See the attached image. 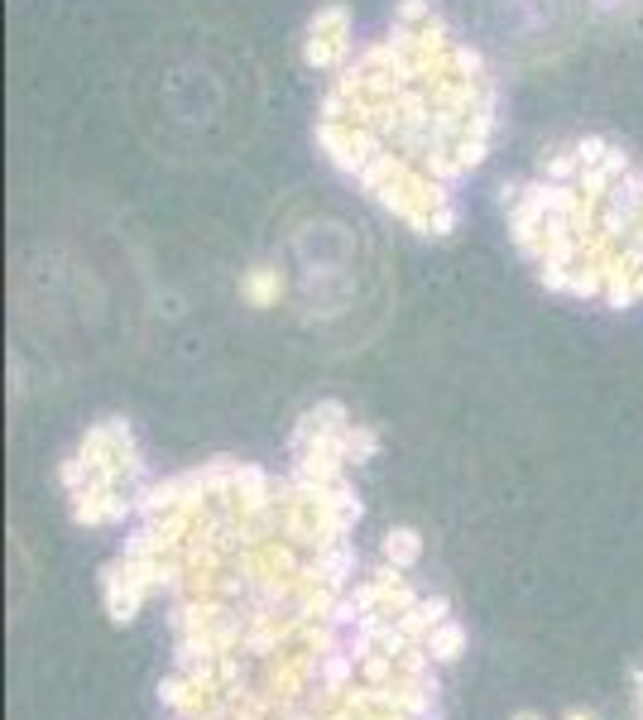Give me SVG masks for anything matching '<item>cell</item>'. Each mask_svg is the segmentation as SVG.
<instances>
[{"mask_svg": "<svg viewBox=\"0 0 643 720\" xmlns=\"http://www.w3.org/2000/svg\"><path fill=\"white\" fill-rule=\"evenodd\" d=\"M317 144H322V154H327L336 168L350 173V178H360V168L370 164L379 150H385V140H379L370 125L341 121V115H317Z\"/></svg>", "mask_w": 643, "mask_h": 720, "instance_id": "cell-1", "label": "cell"}, {"mask_svg": "<svg viewBox=\"0 0 643 720\" xmlns=\"http://www.w3.org/2000/svg\"><path fill=\"white\" fill-rule=\"evenodd\" d=\"M101 590H106V615H111V625H130V619L144 610V596H150V590H144L135 576L125 572L121 557H115L106 572H101Z\"/></svg>", "mask_w": 643, "mask_h": 720, "instance_id": "cell-2", "label": "cell"}, {"mask_svg": "<svg viewBox=\"0 0 643 720\" xmlns=\"http://www.w3.org/2000/svg\"><path fill=\"white\" fill-rule=\"evenodd\" d=\"M346 428H350L346 403L341 399H322V403H313V409L298 418L294 442H288V446H303V442H313V438H336V432H346Z\"/></svg>", "mask_w": 643, "mask_h": 720, "instance_id": "cell-3", "label": "cell"}, {"mask_svg": "<svg viewBox=\"0 0 643 720\" xmlns=\"http://www.w3.org/2000/svg\"><path fill=\"white\" fill-rule=\"evenodd\" d=\"M231 610H236V600L226 596H197V600H183L178 615H173V629L178 634H207L216 619H226Z\"/></svg>", "mask_w": 643, "mask_h": 720, "instance_id": "cell-4", "label": "cell"}, {"mask_svg": "<svg viewBox=\"0 0 643 720\" xmlns=\"http://www.w3.org/2000/svg\"><path fill=\"white\" fill-rule=\"evenodd\" d=\"M68 510H72V524H82V528L111 524V490H101V485L68 490Z\"/></svg>", "mask_w": 643, "mask_h": 720, "instance_id": "cell-5", "label": "cell"}, {"mask_svg": "<svg viewBox=\"0 0 643 720\" xmlns=\"http://www.w3.org/2000/svg\"><path fill=\"white\" fill-rule=\"evenodd\" d=\"M350 53H356L350 39H303V63L313 72H341L350 63Z\"/></svg>", "mask_w": 643, "mask_h": 720, "instance_id": "cell-6", "label": "cell"}, {"mask_svg": "<svg viewBox=\"0 0 643 720\" xmlns=\"http://www.w3.org/2000/svg\"><path fill=\"white\" fill-rule=\"evenodd\" d=\"M241 294H245V302H255V308H274V302L284 298V274L269 265H255L241 279Z\"/></svg>", "mask_w": 643, "mask_h": 720, "instance_id": "cell-7", "label": "cell"}, {"mask_svg": "<svg viewBox=\"0 0 643 720\" xmlns=\"http://www.w3.org/2000/svg\"><path fill=\"white\" fill-rule=\"evenodd\" d=\"M336 605H341V590L327 586V582H317V586H303L288 610H294L298 619H331Z\"/></svg>", "mask_w": 643, "mask_h": 720, "instance_id": "cell-8", "label": "cell"}, {"mask_svg": "<svg viewBox=\"0 0 643 720\" xmlns=\"http://www.w3.org/2000/svg\"><path fill=\"white\" fill-rule=\"evenodd\" d=\"M356 668H360V658L350 654V648H336V654H322V677H317V687L341 691V697H346V687L356 682Z\"/></svg>", "mask_w": 643, "mask_h": 720, "instance_id": "cell-9", "label": "cell"}, {"mask_svg": "<svg viewBox=\"0 0 643 720\" xmlns=\"http://www.w3.org/2000/svg\"><path fill=\"white\" fill-rule=\"evenodd\" d=\"M418 557H422V533L418 528H389L385 533V562H389V567L408 572Z\"/></svg>", "mask_w": 643, "mask_h": 720, "instance_id": "cell-10", "label": "cell"}, {"mask_svg": "<svg viewBox=\"0 0 643 720\" xmlns=\"http://www.w3.org/2000/svg\"><path fill=\"white\" fill-rule=\"evenodd\" d=\"M317 567H322V582L336 586V590H346V586H350V576H356V547H350V543L331 547V553H322V557H317Z\"/></svg>", "mask_w": 643, "mask_h": 720, "instance_id": "cell-11", "label": "cell"}, {"mask_svg": "<svg viewBox=\"0 0 643 720\" xmlns=\"http://www.w3.org/2000/svg\"><path fill=\"white\" fill-rule=\"evenodd\" d=\"M422 644H428V654H432L437 662H457L461 648H466V629L457 625V619H442V625H437Z\"/></svg>", "mask_w": 643, "mask_h": 720, "instance_id": "cell-12", "label": "cell"}, {"mask_svg": "<svg viewBox=\"0 0 643 720\" xmlns=\"http://www.w3.org/2000/svg\"><path fill=\"white\" fill-rule=\"evenodd\" d=\"M308 39H350V10L346 6H322L308 20Z\"/></svg>", "mask_w": 643, "mask_h": 720, "instance_id": "cell-13", "label": "cell"}, {"mask_svg": "<svg viewBox=\"0 0 643 720\" xmlns=\"http://www.w3.org/2000/svg\"><path fill=\"white\" fill-rule=\"evenodd\" d=\"M543 178H548V183H576V178H581L576 144H562V150L543 154Z\"/></svg>", "mask_w": 643, "mask_h": 720, "instance_id": "cell-14", "label": "cell"}, {"mask_svg": "<svg viewBox=\"0 0 643 720\" xmlns=\"http://www.w3.org/2000/svg\"><path fill=\"white\" fill-rule=\"evenodd\" d=\"M341 438H346V461H356V466H360V461H375V456H379V438H375V428L350 423V428L341 432Z\"/></svg>", "mask_w": 643, "mask_h": 720, "instance_id": "cell-15", "label": "cell"}, {"mask_svg": "<svg viewBox=\"0 0 643 720\" xmlns=\"http://www.w3.org/2000/svg\"><path fill=\"white\" fill-rule=\"evenodd\" d=\"M394 677H399V662H394V658H385V654H365V658H360V682L389 687Z\"/></svg>", "mask_w": 643, "mask_h": 720, "instance_id": "cell-16", "label": "cell"}, {"mask_svg": "<svg viewBox=\"0 0 643 720\" xmlns=\"http://www.w3.org/2000/svg\"><path fill=\"white\" fill-rule=\"evenodd\" d=\"M394 662H399V672H404V677H432V662H437V658L428 654V644H408Z\"/></svg>", "mask_w": 643, "mask_h": 720, "instance_id": "cell-17", "label": "cell"}, {"mask_svg": "<svg viewBox=\"0 0 643 720\" xmlns=\"http://www.w3.org/2000/svg\"><path fill=\"white\" fill-rule=\"evenodd\" d=\"M428 20H437L432 0H399V10H394V24H408V29H422Z\"/></svg>", "mask_w": 643, "mask_h": 720, "instance_id": "cell-18", "label": "cell"}, {"mask_svg": "<svg viewBox=\"0 0 643 720\" xmlns=\"http://www.w3.org/2000/svg\"><path fill=\"white\" fill-rule=\"evenodd\" d=\"M216 682H222V691H231V687L245 682V662H241V654H222V658H216Z\"/></svg>", "mask_w": 643, "mask_h": 720, "instance_id": "cell-19", "label": "cell"}, {"mask_svg": "<svg viewBox=\"0 0 643 720\" xmlns=\"http://www.w3.org/2000/svg\"><path fill=\"white\" fill-rule=\"evenodd\" d=\"M418 615L437 629V625H442V619L451 615V600H447V596H422V600H418Z\"/></svg>", "mask_w": 643, "mask_h": 720, "instance_id": "cell-20", "label": "cell"}, {"mask_svg": "<svg viewBox=\"0 0 643 720\" xmlns=\"http://www.w3.org/2000/svg\"><path fill=\"white\" fill-rule=\"evenodd\" d=\"M183 691H187V672H178V677H164V682H159V701H164L169 711H178Z\"/></svg>", "mask_w": 643, "mask_h": 720, "instance_id": "cell-21", "label": "cell"}, {"mask_svg": "<svg viewBox=\"0 0 643 720\" xmlns=\"http://www.w3.org/2000/svg\"><path fill=\"white\" fill-rule=\"evenodd\" d=\"M630 240L643 250V207H639V216H634V226H630Z\"/></svg>", "mask_w": 643, "mask_h": 720, "instance_id": "cell-22", "label": "cell"}, {"mask_svg": "<svg viewBox=\"0 0 643 720\" xmlns=\"http://www.w3.org/2000/svg\"><path fill=\"white\" fill-rule=\"evenodd\" d=\"M509 720H543V716H538V711H519V716H509Z\"/></svg>", "mask_w": 643, "mask_h": 720, "instance_id": "cell-23", "label": "cell"}, {"mask_svg": "<svg viewBox=\"0 0 643 720\" xmlns=\"http://www.w3.org/2000/svg\"><path fill=\"white\" fill-rule=\"evenodd\" d=\"M634 294H639V302H643V269L634 274Z\"/></svg>", "mask_w": 643, "mask_h": 720, "instance_id": "cell-24", "label": "cell"}, {"mask_svg": "<svg viewBox=\"0 0 643 720\" xmlns=\"http://www.w3.org/2000/svg\"><path fill=\"white\" fill-rule=\"evenodd\" d=\"M567 720H595V716H586V711H567Z\"/></svg>", "mask_w": 643, "mask_h": 720, "instance_id": "cell-25", "label": "cell"}]
</instances>
